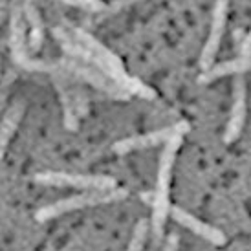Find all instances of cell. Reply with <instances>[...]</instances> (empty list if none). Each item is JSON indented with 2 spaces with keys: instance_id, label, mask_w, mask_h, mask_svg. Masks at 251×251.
I'll list each match as a JSON object with an SVG mask.
<instances>
[{
  "instance_id": "1",
  "label": "cell",
  "mask_w": 251,
  "mask_h": 251,
  "mask_svg": "<svg viewBox=\"0 0 251 251\" xmlns=\"http://www.w3.org/2000/svg\"><path fill=\"white\" fill-rule=\"evenodd\" d=\"M70 33L83 44L84 48L90 51L92 55L98 59L99 70L103 72V74H106L110 79H114L123 90H126L130 96H140V98H145V99L156 98V92H154L149 84L141 83L140 79H136V77L126 74L125 66L121 63V59H119L114 51H110V50L106 48L101 41H98L96 37L90 35L88 31H84V29H81V28H72Z\"/></svg>"
},
{
  "instance_id": "2",
  "label": "cell",
  "mask_w": 251,
  "mask_h": 251,
  "mask_svg": "<svg viewBox=\"0 0 251 251\" xmlns=\"http://www.w3.org/2000/svg\"><path fill=\"white\" fill-rule=\"evenodd\" d=\"M185 134H176L163 145L158 160V173H156V187L152 193V215H151V227L156 238H160L165 229L167 216H171V176L175 165L176 154L180 151L181 141Z\"/></svg>"
},
{
  "instance_id": "3",
  "label": "cell",
  "mask_w": 251,
  "mask_h": 251,
  "mask_svg": "<svg viewBox=\"0 0 251 251\" xmlns=\"http://www.w3.org/2000/svg\"><path fill=\"white\" fill-rule=\"evenodd\" d=\"M128 196V191L123 187H116L110 191H86L81 195L68 196L63 200H57L53 203H48L35 213L37 222H50L53 218H59L63 215L74 213V211H81L86 207H96V205H103V203H112L123 200Z\"/></svg>"
},
{
  "instance_id": "4",
  "label": "cell",
  "mask_w": 251,
  "mask_h": 251,
  "mask_svg": "<svg viewBox=\"0 0 251 251\" xmlns=\"http://www.w3.org/2000/svg\"><path fill=\"white\" fill-rule=\"evenodd\" d=\"M33 181L46 187H74L84 191H110L118 187V181L105 175H79V173H57L46 171L33 176Z\"/></svg>"
},
{
  "instance_id": "5",
  "label": "cell",
  "mask_w": 251,
  "mask_h": 251,
  "mask_svg": "<svg viewBox=\"0 0 251 251\" xmlns=\"http://www.w3.org/2000/svg\"><path fill=\"white\" fill-rule=\"evenodd\" d=\"M59 64L63 66L64 70L72 74V75L75 77V79H81L84 83L92 84L94 88H98L99 92H103L106 96H110L114 99H128L130 98V94L126 90H123L121 86H119L114 79L103 74V72L96 68V66H92V64H86V63H81V61H77V59H61Z\"/></svg>"
},
{
  "instance_id": "6",
  "label": "cell",
  "mask_w": 251,
  "mask_h": 251,
  "mask_svg": "<svg viewBox=\"0 0 251 251\" xmlns=\"http://www.w3.org/2000/svg\"><path fill=\"white\" fill-rule=\"evenodd\" d=\"M189 132V123L185 121H178L175 125L165 126V128H158L152 132L140 134V136H130V138H123V140L116 141L112 145V151L119 156L128 152H136V151H145V149H152L158 145H165L173 136L176 134H187Z\"/></svg>"
},
{
  "instance_id": "7",
  "label": "cell",
  "mask_w": 251,
  "mask_h": 251,
  "mask_svg": "<svg viewBox=\"0 0 251 251\" xmlns=\"http://www.w3.org/2000/svg\"><path fill=\"white\" fill-rule=\"evenodd\" d=\"M57 66L55 70L50 74L51 83L55 86L61 106H63V121L64 126L68 130H77L79 128V112H77V103H75V90L72 86V74L64 70L63 66L59 64V61H55Z\"/></svg>"
},
{
  "instance_id": "8",
  "label": "cell",
  "mask_w": 251,
  "mask_h": 251,
  "mask_svg": "<svg viewBox=\"0 0 251 251\" xmlns=\"http://www.w3.org/2000/svg\"><path fill=\"white\" fill-rule=\"evenodd\" d=\"M227 9H229V0H215V9H213V21H211L209 37L205 41L202 53H200V68L202 72H207L215 66L216 53L220 50L224 31H226V22H227Z\"/></svg>"
},
{
  "instance_id": "9",
  "label": "cell",
  "mask_w": 251,
  "mask_h": 251,
  "mask_svg": "<svg viewBox=\"0 0 251 251\" xmlns=\"http://www.w3.org/2000/svg\"><path fill=\"white\" fill-rule=\"evenodd\" d=\"M246 114H248V88L246 79L242 75H237L233 81V94H231V112L227 125L224 130V141L229 145L240 138V132L244 128Z\"/></svg>"
},
{
  "instance_id": "10",
  "label": "cell",
  "mask_w": 251,
  "mask_h": 251,
  "mask_svg": "<svg viewBox=\"0 0 251 251\" xmlns=\"http://www.w3.org/2000/svg\"><path fill=\"white\" fill-rule=\"evenodd\" d=\"M171 216L180 224L181 227H185V229H189L191 233H195L196 237H200L202 240L209 242V244L224 246L227 242V237L224 235V231H220L218 227L211 226V224L203 222L202 218L195 216L193 213L185 211L183 207H180V205H173Z\"/></svg>"
},
{
  "instance_id": "11",
  "label": "cell",
  "mask_w": 251,
  "mask_h": 251,
  "mask_svg": "<svg viewBox=\"0 0 251 251\" xmlns=\"http://www.w3.org/2000/svg\"><path fill=\"white\" fill-rule=\"evenodd\" d=\"M26 17L22 9V2L17 0V4L11 6V19H9V51L11 59L17 66H21L28 59L26 51Z\"/></svg>"
},
{
  "instance_id": "12",
  "label": "cell",
  "mask_w": 251,
  "mask_h": 251,
  "mask_svg": "<svg viewBox=\"0 0 251 251\" xmlns=\"http://www.w3.org/2000/svg\"><path fill=\"white\" fill-rule=\"evenodd\" d=\"M251 70V55H240L237 59H229V61H224V63L215 64L211 70L202 72L200 75V83H211V81H216L220 77H227V75H242L244 72Z\"/></svg>"
},
{
  "instance_id": "13",
  "label": "cell",
  "mask_w": 251,
  "mask_h": 251,
  "mask_svg": "<svg viewBox=\"0 0 251 251\" xmlns=\"http://www.w3.org/2000/svg\"><path fill=\"white\" fill-rule=\"evenodd\" d=\"M24 110H26V105L24 101H17L9 106L4 114V119H2V126H0V151H2V156L6 154L7 145L13 138L17 126L21 125V119L24 116Z\"/></svg>"
},
{
  "instance_id": "14",
  "label": "cell",
  "mask_w": 251,
  "mask_h": 251,
  "mask_svg": "<svg viewBox=\"0 0 251 251\" xmlns=\"http://www.w3.org/2000/svg\"><path fill=\"white\" fill-rule=\"evenodd\" d=\"M22 9H24V17L29 26V51H39L44 41V26L41 21V13L37 6L33 4V0H21Z\"/></svg>"
},
{
  "instance_id": "15",
  "label": "cell",
  "mask_w": 251,
  "mask_h": 251,
  "mask_svg": "<svg viewBox=\"0 0 251 251\" xmlns=\"http://www.w3.org/2000/svg\"><path fill=\"white\" fill-rule=\"evenodd\" d=\"M149 229H152V227H151V220H147V218L138 220V224H136V227H134V231H132V237H130V240H128V246H126L125 251H141L143 250V246H145V242H147Z\"/></svg>"
},
{
  "instance_id": "16",
  "label": "cell",
  "mask_w": 251,
  "mask_h": 251,
  "mask_svg": "<svg viewBox=\"0 0 251 251\" xmlns=\"http://www.w3.org/2000/svg\"><path fill=\"white\" fill-rule=\"evenodd\" d=\"M68 6H75L81 7L84 11H94V13H101L106 7V4H103L101 0H61Z\"/></svg>"
},
{
  "instance_id": "17",
  "label": "cell",
  "mask_w": 251,
  "mask_h": 251,
  "mask_svg": "<svg viewBox=\"0 0 251 251\" xmlns=\"http://www.w3.org/2000/svg\"><path fill=\"white\" fill-rule=\"evenodd\" d=\"M136 2H140V0H112L110 4L101 11V17L99 19H106V17H112L114 13H118V11H123V9H126L128 6H132V4H136Z\"/></svg>"
},
{
  "instance_id": "18",
  "label": "cell",
  "mask_w": 251,
  "mask_h": 251,
  "mask_svg": "<svg viewBox=\"0 0 251 251\" xmlns=\"http://www.w3.org/2000/svg\"><path fill=\"white\" fill-rule=\"evenodd\" d=\"M178 248H180V238L176 233H171L163 244V251H178Z\"/></svg>"
},
{
  "instance_id": "19",
  "label": "cell",
  "mask_w": 251,
  "mask_h": 251,
  "mask_svg": "<svg viewBox=\"0 0 251 251\" xmlns=\"http://www.w3.org/2000/svg\"><path fill=\"white\" fill-rule=\"evenodd\" d=\"M240 55H251V29L246 33L244 41L240 42Z\"/></svg>"
}]
</instances>
